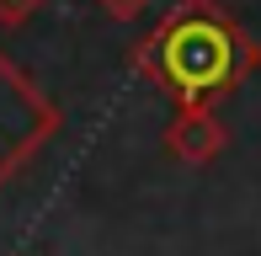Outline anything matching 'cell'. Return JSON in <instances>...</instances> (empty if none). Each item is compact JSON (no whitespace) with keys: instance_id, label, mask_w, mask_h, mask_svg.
Listing matches in <instances>:
<instances>
[{"instance_id":"cell-1","label":"cell","mask_w":261,"mask_h":256,"mask_svg":"<svg viewBox=\"0 0 261 256\" xmlns=\"http://www.w3.org/2000/svg\"><path fill=\"white\" fill-rule=\"evenodd\" d=\"M134 64L176 107H219L256 75L261 48L224 0H176L139 38Z\"/></svg>"},{"instance_id":"cell-2","label":"cell","mask_w":261,"mask_h":256,"mask_svg":"<svg viewBox=\"0 0 261 256\" xmlns=\"http://www.w3.org/2000/svg\"><path fill=\"white\" fill-rule=\"evenodd\" d=\"M54 134H59L54 96L21 64H11L6 54H0V187H6Z\"/></svg>"},{"instance_id":"cell-3","label":"cell","mask_w":261,"mask_h":256,"mask_svg":"<svg viewBox=\"0 0 261 256\" xmlns=\"http://www.w3.org/2000/svg\"><path fill=\"white\" fill-rule=\"evenodd\" d=\"M224 144H229V134H224L213 107H176L171 123H165V149L181 166H208V160L224 155Z\"/></svg>"},{"instance_id":"cell-4","label":"cell","mask_w":261,"mask_h":256,"mask_svg":"<svg viewBox=\"0 0 261 256\" xmlns=\"http://www.w3.org/2000/svg\"><path fill=\"white\" fill-rule=\"evenodd\" d=\"M48 0H0V27H27Z\"/></svg>"},{"instance_id":"cell-5","label":"cell","mask_w":261,"mask_h":256,"mask_svg":"<svg viewBox=\"0 0 261 256\" xmlns=\"http://www.w3.org/2000/svg\"><path fill=\"white\" fill-rule=\"evenodd\" d=\"M101 6V16H112V21H134V16H144L155 0H96Z\"/></svg>"}]
</instances>
